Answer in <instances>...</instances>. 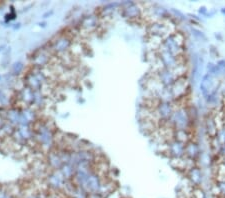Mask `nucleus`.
<instances>
[]
</instances>
